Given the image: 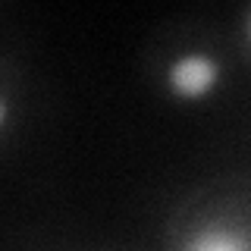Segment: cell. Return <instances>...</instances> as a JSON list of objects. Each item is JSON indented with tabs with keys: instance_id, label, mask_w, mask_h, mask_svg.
I'll list each match as a JSON object with an SVG mask.
<instances>
[{
	"instance_id": "1",
	"label": "cell",
	"mask_w": 251,
	"mask_h": 251,
	"mask_svg": "<svg viewBox=\"0 0 251 251\" xmlns=\"http://www.w3.org/2000/svg\"><path fill=\"white\" fill-rule=\"evenodd\" d=\"M223 85V63L210 50H182L163 66V91L176 104H201Z\"/></svg>"
},
{
	"instance_id": "2",
	"label": "cell",
	"mask_w": 251,
	"mask_h": 251,
	"mask_svg": "<svg viewBox=\"0 0 251 251\" xmlns=\"http://www.w3.org/2000/svg\"><path fill=\"white\" fill-rule=\"evenodd\" d=\"M176 251H251V235L239 226L204 223L188 232Z\"/></svg>"
},
{
	"instance_id": "3",
	"label": "cell",
	"mask_w": 251,
	"mask_h": 251,
	"mask_svg": "<svg viewBox=\"0 0 251 251\" xmlns=\"http://www.w3.org/2000/svg\"><path fill=\"white\" fill-rule=\"evenodd\" d=\"M242 38H245V44L251 47V6L245 10V19H242Z\"/></svg>"
}]
</instances>
